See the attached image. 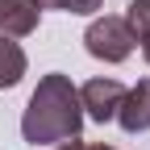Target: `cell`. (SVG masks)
<instances>
[{
  "mask_svg": "<svg viewBox=\"0 0 150 150\" xmlns=\"http://www.w3.org/2000/svg\"><path fill=\"white\" fill-rule=\"evenodd\" d=\"M83 129V108H79V92L67 75H42L33 88V96L25 104V117H21V134L33 146H59L79 138Z\"/></svg>",
  "mask_w": 150,
  "mask_h": 150,
  "instance_id": "1",
  "label": "cell"
},
{
  "mask_svg": "<svg viewBox=\"0 0 150 150\" xmlns=\"http://www.w3.org/2000/svg\"><path fill=\"white\" fill-rule=\"evenodd\" d=\"M83 46H88L92 59H100V63H125L129 54H134V46H138V33L129 29L125 17H108L104 13V17H96V21L88 25Z\"/></svg>",
  "mask_w": 150,
  "mask_h": 150,
  "instance_id": "2",
  "label": "cell"
},
{
  "mask_svg": "<svg viewBox=\"0 0 150 150\" xmlns=\"http://www.w3.org/2000/svg\"><path fill=\"white\" fill-rule=\"evenodd\" d=\"M121 100H125V88H121L117 79H88V83L79 88V108H83V117L100 121V125L117 117Z\"/></svg>",
  "mask_w": 150,
  "mask_h": 150,
  "instance_id": "3",
  "label": "cell"
},
{
  "mask_svg": "<svg viewBox=\"0 0 150 150\" xmlns=\"http://www.w3.org/2000/svg\"><path fill=\"white\" fill-rule=\"evenodd\" d=\"M42 21L38 0H0V33L4 38H29Z\"/></svg>",
  "mask_w": 150,
  "mask_h": 150,
  "instance_id": "4",
  "label": "cell"
},
{
  "mask_svg": "<svg viewBox=\"0 0 150 150\" xmlns=\"http://www.w3.org/2000/svg\"><path fill=\"white\" fill-rule=\"evenodd\" d=\"M117 121L125 134H142L150 129V79H138V88L125 92V100L117 108Z\"/></svg>",
  "mask_w": 150,
  "mask_h": 150,
  "instance_id": "5",
  "label": "cell"
},
{
  "mask_svg": "<svg viewBox=\"0 0 150 150\" xmlns=\"http://www.w3.org/2000/svg\"><path fill=\"white\" fill-rule=\"evenodd\" d=\"M25 75V50L13 42V38L0 33V92L4 88H17Z\"/></svg>",
  "mask_w": 150,
  "mask_h": 150,
  "instance_id": "6",
  "label": "cell"
},
{
  "mask_svg": "<svg viewBox=\"0 0 150 150\" xmlns=\"http://www.w3.org/2000/svg\"><path fill=\"white\" fill-rule=\"evenodd\" d=\"M129 29H134L138 38L142 33H150V0H129Z\"/></svg>",
  "mask_w": 150,
  "mask_h": 150,
  "instance_id": "7",
  "label": "cell"
},
{
  "mask_svg": "<svg viewBox=\"0 0 150 150\" xmlns=\"http://www.w3.org/2000/svg\"><path fill=\"white\" fill-rule=\"evenodd\" d=\"M54 4H59L63 13H79V17H88V13H96L104 0H54Z\"/></svg>",
  "mask_w": 150,
  "mask_h": 150,
  "instance_id": "8",
  "label": "cell"
},
{
  "mask_svg": "<svg viewBox=\"0 0 150 150\" xmlns=\"http://www.w3.org/2000/svg\"><path fill=\"white\" fill-rule=\"evenodd\" d=\"M59 150H112L104 142H79V138H71V142H59Z\"/></svg>",
  "mask_w": 150,
  "mask_h": 150,
  "instance_id": "9",
  "label": "cell"
},
{
  "mask_svg": "<svg viewBox=\"0 0 150 150\" xmlns=\"http://www.w3.org/2000/svg\"><path fill=\"white\" fill-rule=\"evenodd\" d=\"M138 42H142V54H146V63H150V33H142Z\"/></svg>",
  "mask_w": 150,
  "mask_h": 150,
  "instance_id": "10",
  "label": "cell"
},
{
  "mask_svg": "<svg viewBox=\"0 0 150 150\" xmlns=\"http://www.w3.org/2000/svg\"><path fill=\"white\" fill-rule=\"evenodd\" d=\"M38 8H59V4H54V0H38Z\"/></svg>",
  "mask_w": 150,
  "mask_h": 150,
  "instance_id": "11",
  "label": "cell"
}]
</instances>
